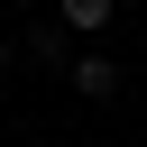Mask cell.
<instances>
[{"mask_svg": "<svg viewBox=\"0 0 147 147\" xmlns=\"http://www.w3.org/2000/svg\"><path fill=\"white\" fill-rule=\"evenodd\" d=\"M64 74H74V92H83V101H110V92H119V64H110V55H74Z\"/></svg>", "mask_w": 147, "mask_h": 147, "instance_id": "1", "label": "cell"}, {"mask_svg": "<svg viewBox=\"0 0 147 147\" xmlns=\"http://www.w3.org/2000/svg\"><path fill=\"white\" fill-rule=\"evenodd\" d=\"M119 18V0H55V28H83V37H101Z\"/></svg>", "mask_w": 147, "mask_h": 147, "instance_id": "2", "label": "cell"}, {"mask_svg": "<svg viewBox=\"0 0 147 147\" xmlns=\"http://www.w3.org/2000/svg\"><path fill=\"white\" fill-rule=\"evenodd\" d=\"M0 64H9V37H0Z\"/></svg>", "mask_w": 147, "mask_h": 147, "instance_id": "3", "label": "cell"}]
</instances>
